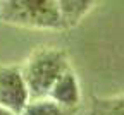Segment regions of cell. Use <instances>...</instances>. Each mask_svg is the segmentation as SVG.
Masks as SVG:
<instances>
[{
  "instance_id": "9",
  "label": "cell",
  "mask_w": 124,
  "mask_h": 115,
  "mask_svg": "<svg viewBox=\"0 0 124 115\" xmlns=\"http://www.w3.org/2000/svg\"><path fill=\"white\" fill-rule=\"evenodd\" d=\"M0 2H2V0H0Z\"/></svg>"
},
{
  "instance_id": "8",
  "label": "cell",
  "mask_w": 124,
  "mask_h": 115,
  "mask_svg": "<svg viewBox=\"0 0 124 115\" xmlns=\"http://www.w3.org/2000/svg\"><path fill=\"white\" fill-rule=\"evenodd\" d=\"M0 115H16V113L9 112V110H7V108H4V107H0Z\"/></svg>"
},
{
  "instance_id": "5",
  "label": "cell",
  "mask_w": 124,
  "mask_h": 115,
  "mask_svg": "<svg viewBox=\"0 0 124 115\" xmlns=\"http://www.w3.org/2000/svg\"><path fill=\"white\" fill-rule=\"evenodd\" d=\"M55 2L64 26L72 28L78 26L90 14V10L95 7L97 0H55Z\"/></svg>"
},
{
  "instance_id": "1",
  "label": "cell",
  "mask_w": 124,
  "mask_h": 115,
  "mask_svg": "<svg viewBox=\"0 0 124 115\" xmlns=\"http://www.w3.org/2000/svg\"><path fill=\"white\" fill-rule=\"evenodd\" d=\"M0 21L31 29H64L55 0H2Z\"/></svg>"
},
{
  "instance_id": "3",
  "label": "cell",
  "mask_w": 124,
  "mask_h": 115,
  "mask_svg": "<svg viewBox=\"0 0 124 115\" xmlns=\"http://www.w3.org/2000/svg\"><path fill=\"white\" fill-rule=\"evenodd\" d=\"M31 100L23 71L14 65L0 67V107L17 115Z\"/></svg>"
},
{
  "instance_id": "4",
  "label": "cell",
  "mask_w": 124,
  "mask_h": 115,
  "mask_svg": "<svg viewBox=\"0 0 124 115\" xmlns=\"http://www.w3.org/2000/svg\"><path fill=\"white\" fill-rule=\"evenodd\" d=\"M46 98L59 103L60 107L74 108V110L78 108V105L81 103V88H79L78 76L74 74V71L71 67L54 83Z\"/></svg>"
},
{
  "instance_id": "2",
  "label": "cell",
  "mask_w": 124,
  "mask_h": 115,
  "mask_svg": "<svg viewBox=\"0 0 124 115\" xmlns=\"http://www.w3.org/2000/svg\"><path fill=\"white\" fill-rule=\"evenodd\" d=\"M69 69V60L64 52L57 48H43L29 57L26 62L23 76L28 86L31 100L45 98L54 83Z\"/></svg>"
},
{
  "instance_id": "7",
  "label": "cell",
  "mask_w": 124,
  "mask_h": 115,
  "mask_svg": "<svg viewBox=\"0 0 124 115\" xmlns=\"http://www.w3.org/2000/svg\"><path fill=\"white\" fill-rule=\"evenodd\" d=\"M90 115H124V94L93 98Z\"/></svg>"
},
{
  "instance_id": "6",
  "label": "cell",
  "mask_w": 124,
  "mask_h": 115,
  "mask_svg": "<svg viewBox=\"0 0 124 115\" xmlns=\"http://www.w3.org/2000/svg\"><path fill=\"white\" fill-rule=\"evenodd\" d=\"M74 108H66L60 107L59 103L52 101L50 98H36L29 100L28 105L17 113V115H74Z\"/></svg>"
}]
</instances>
